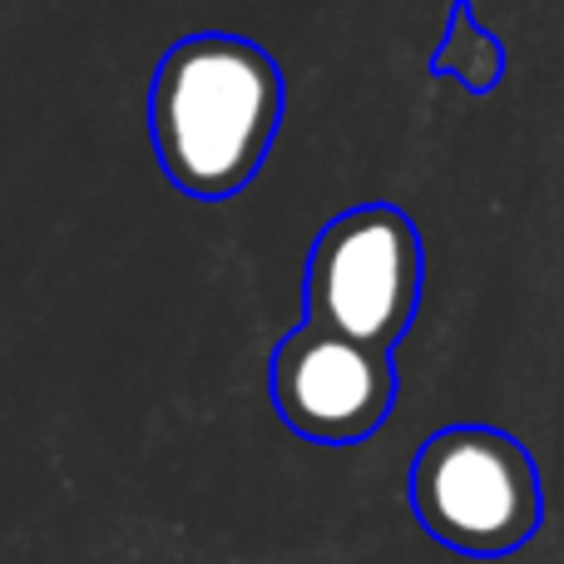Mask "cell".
Instances as JSON below:
<instances>
[{
    "instance_id": "6da1fadb",
    "label": "cell",
    "mask_w": 564,
    "mask_h": 564,
    "mask_svg": "<svg viewBox=\"0 0 564 564\" xmlns=\"http://www.w3.org/2000/svg\"><path fill=\"white\" fill-rule=\"evenodd\" d=\"M282 124V69L243 35H188L159 59L149 134L169 184L234 198L263 169Z\"/></svg>"
},
{
    "instance_id": "3957f363",
    "label": "cell",
    "mask_w": 564,
    "mask_h": 564,
    "mask_svg": "<svg viewBox=\"0 0 564 564\" xmlns=\"http://www.w3.org/2000/svg\"><path fill=\"white\" fill-rule=\"evenodd\" d=\"M307 327L391 351L421 302V238L401 208L361 204L322 228L307 258Z\"/></svg>"
},
{
    "instance_id": "7a4b0ae2",
    "label": "cell",
    "mask_w": 564,
    "mask_h": 564,
    "mask_svg": "<svg viewBox=\"0 0 564 564\" xmlns=\"http://www.w3.org/2000/svg\"><path fill=\"white\" fill-rule=\"evenodd\" d=\"M411 510L431 540L476 560L520 550L545 520L540 470L496 426H446L411 460Z\"/></svg>"
},
{
    "instance_id": "5b68a950",
    "label": "cell",
    "mask_w": 564,
    "mask_h": 564,
    "mask_svg": "<svg viewBox=\"0 0 564 564\" xmlns=\"http://www.w3.org/2000/svg\"><path fill=\"white\" fill-rule=\"evenodd\" d=\"M500 65H506V55H500L496 40L470 20V0H456L446 45L436 50V75H456L466 89H490V85H500Z\"/></svg>"
},
{
    "instance_id": "277c9868",
    "label": "cell",
    "mask_w": 564,
    "mask_h": 564,
    "mask_svg": "<svg viewBox=\"0 0 564 564\" xmlns=\"http://www.w3.org/2000/svg\"><path fill=\"white\" fill-rule=\"evenodd\" d=\"M273 401L288 431L317 446H351L391 416L397 361L381 347L302 322L273 351Z\"/></svg>"
}]
</instances>
